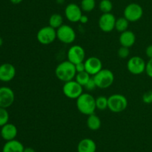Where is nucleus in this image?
Here are the masks:
<instances>
[{
  "label": "nucleus",
  "instance_id": "nucleus-27",
  "mask_svg": "<svg viewBox=\"0 0 152 152\" xmlns=\"http://www.w3.org/2000/svg\"><path fill=\"white\" fill-rule=\"evenodd\" d=\"M9 121V113L7 109L0 107V127L4 126Z\"/></svg>",
  "mask_w": 152,
  "mask_h": 152
},
{
  "label": "nucleus",
  "instance_id": "nucleus-15",
  "mask_svg": "<svg viewBox=\"0 0 152 152\" xmlns=\"http://www.w3.org/2000/svg\"><path fill=\"white\" fill-rule=\"evenodd\" d=\"M16 68L10 63H4L0 65V81L9 82L16 76Z\"/></svg>",
  "mask_w": 152,
  "mask_h": 152
},
{
  "label": "nucleus",
  "instance_id": "nucleus-11",
  "mask_svg": "<svg viewBox=\"0 0 152 152\" xmlns=\"http://www.w3.org/2000/svg\"><path fill=\"white\" fill-rule=\"evenodd\" d=\"M67 58L68 61L75 65L79 63L84 62L86 58V52L81 46L74 45L68 49Z\"/></svg>",
  "mask_w": 152,
  "mask_h": 152
},
{
  "label": "nucleus",
  "instance_id": "nucleus-30",
  "mask_svg": "<svg viewBox=\"0 0 152 152\" xmlns=\"http://www.w3.org/2000/svg\"><path fill=\"white\" fill-rule=\"evenodd\" d=\"M85 88H86L87 90L88 91H91L93 90V89H94L96 87V83H95V81L94 80V77H91L90 80H88V82L86 84V86H84Z\"/></svg>",
  "mask_w": 152,
  "mask_h": 152
},
{
  "label": "nucleus",
  "instance_id": "nucleus-9",
  "mask_svg": "<svg viewBox=\"0 0 152 152\" xmlns=\"http://www.w3.org/2000/svg\"><path fill=\"white\" fill-rule=\"evenodd\" d=\"M146 63L141 57H132L127 62V69L133 75H140L145 72Z\"/></svg>",
  "mask_w": 152,
  "mask_h": 152
},
{
  "label": "nucleus",
  "instance_id": "nucleus-19",
  "mask_svg": "<svg viewBox=\"0 0 152 152\" xmlns=\"http://www.w3.org/2000/svg\"><path fill=\"white\" fill-rule=\"evenodd\" d=\"M24 148L25 147L21 142L13 139L6 142L3 146L1 152H23Z\"/></svg>",
  "mask_w": 152,
  "mask_h": 152
},
{
  "label": "nucleus",
  "instance_id": "nucleus-2",
  "mask_svg": "<svg viewBox=\"0 0 152 152\" xmlns=\"http://www.w3.org/2000/svg\"><path fill=\"white\" fill-rule=\"evenodd\" d=\"M77 107L82 114L90 116L96 109L95 98L91 94L83 93L77 99Z\"/></svg>",
  "mask_w": 152,
  "mask_h": 152
},
{
  "label": "nucleus",
  "instance_id": "nucleus-35",
  "mask_svg": "<svg viewBox=\"0 0 152 152\" xmlns=\"http://www.w3.org/2000/svg\"><path fill=\"white\" fill-rule=\"evenodd\" d=\"M23 152H36V151L34 150L33 148L31 147H27L24 148Z\"/></svg>",
  "mask_w": 152,
  "mask_h": 152
},
{
  "label": "nucleus",
  "instance_id": "nucleus-33",
  "mask_svg": "<svg viewBox=\"0 0 152 152\" xmlns=\"http://www.w3.org/2000/svg\"><path fill=\"white\" fill-rule=\"evenodd\" d=\"M145 54H146V56L148 57L149 59L152 58V45H149L148 47L145 49Z\"/></svg>",
  "mask_w": 152,
  "mask_h": 152
},
{
  "label": "nucleus",
  "instance_id": "nucleus-10",
  "mask_svg": "<svg viewBox=\"0 0 152 152\" xmlns=\"http://www.w3.org/2000/svg\"><path fill=\"white\" fill-rule=\"evenodd\" d=\"M116 20L117 19L113 13H102L98 21L99 28L103 32H111L113 30L115 29Z\"/></svg>",
  "mask_w": 152,
  "mask_h": 152
},
{
  "label": "nucleus",
  "instance_id": "nucleus-12",
  "mask_svg": "<svg viewBox=\"0 0 152 152\" xmlns=\"http://www.w3.org/2000/svg\"><path fill=\"white\" fill-rule=\"evenodd\" d=\"M15 94L13 89L8 86L0 87V107L8 108L13 104Z\"/></svg>",
  "mask_w": 152,
  "mask_h": 152
},
{
  "label": "nucleus",
  "instance_id": "nucleus-22",
  "mask_svg": "<svg viewBox=\"0 0 152 152\" xmlns=\"http://www.w3.org/2000/svg\"><path fill=\"white\" fill-rule=\"evenodd\" d=\"M129 25V21L128 19H126L124 16L123 17H120L118 19H117V20H116L115 29L120 33L124 32V31L128 30Z\"/></svg>",
  "mask_w": 152,
  "mask_h": 152
},
{
  "label": "nucleus",
  "instance_id": "nucleus-21",
  "mask_svg": "<svg viewBox=\"0 0 152 152\" xmlns=\"http://www.w3.org/2000/svg\"><path fill=\"white\" fill-rule=\"evenodd\" d=\"M63 25V17L59 13H53L49 18V26L54 29H58Z\"/></svg>",
  "mask_w": 152,
  "mask_h": 152
},
{
  "label": "nucleus",
  "instance_id": "nucleus-34",
  "mask_svg": "<svg viewBox=\"0 0 152 152\" xmlns=\"http://www.w3.org/2000/svg\"><path fill=\"white\" fill-rule=\"evenodd\" d=\"M80 22H81L82 24H86L88 22V17L86 15H83L81 16L80 19Z\"/></svg>",
  "mask_w": 152,
  "mask_h": 152
},
{
  "label": "nucleus",
  "instance_id": "nucleus-36",
  "mask_svg": "<svg viewBox=\"0 0 152 152\" xmlns=\"http://www.w3.org/2000/svg\"><path fill=\"white\" fill-rule=\"evenodd\" d=\"M10 1H11V3H13V4H19V3L22 2L23 0H10Z\"/></svg>",
  "mask_w": 152,
  "mask_h": 152
},
{
  "label": "nucleus",
  "instance_id": "nucleus-1",
  "mask_svg": "<svg viewBox=\"0 0 152 152\" xmlns=\"http://www.w3.org/2000/svg\"><path fill=\"white\" fill-rule=\"evenodd\" d=\"M55 75L59 80L65 83L74 80L77 75L75 65L69 61H63L56 66Z\"/></svg>",
  "mask_w": 152,
  "mask_h": 152
},
{
  "label": "nucleus",
  "instance_id": "nucleus-3",
  "mask_svg": "<svg viewBox=\"0 0 152 152\" xmlns=\"http://www.w3.org/2000/svg\"><path fill=\"white\" fill-rule=\"evenodd\" d=\"M127 107V98L122 94H113L108 98V108L112 113H121L124 111Z\"/></svg>",
  "mask_w": 152,
  "mask_h": 152
},
{
  "label": "nucleus",
  "instance_id": "nucleus-38",
  "mask_svg": "<svg viewBox=\"0 0 152 152\" xmlns=\"http://www.w3.org/2000/svg\"><path fill=\"white\" fill-rule=\"evenodd\" d=\"M56 1H57L59 4H62V3H63V1H64V0H56Z\"/></svg>",
  "mask_w": 152,
  "mask_h": 152
},
{
  "label": "nucleus",
  "instance_id": "nucleus-31",
  "mask_svg": "<svg viewBox=\"0 0 152 152\" xmlns=\"http://www.w3.org/2000/svg\"><path fill=\"white\" fill-rule=\"evenodd\" d=\"M145 72L148 75V77L152 78V58L148 60L146 63V67H145Z\"/></svg>",
  "mask_w": 152,
  "mask_h": 152
},
{
  "label": "nucleus",
  "instance_id": "nucleus-23",
  "mask_svg": "<svg viewBox=\"0 0 152 152\" xmlns=\"http://www.w3.org/2000/svg\"><path fill=\"white\" fill-rule=\"evenodd\" d=\"M91 75L87 72L86 71L81 72L77 73L75 76V80L78 83H80L81 86H85L86 83L88 82V80H90Z\"/></svg>",
  "mask_w": 152,
  "mask_h": 152
},
{
  "label": "nucleus",
  "instance_id": "nucleus-29",
  "mask_svg": "<svg viewBox=\"0 0 152 152\" xmlns=\"http://www.w3.org/2000/svg\"><path fill=\"white\" fill-rule=\"evenodd\" d=\"M142 100L145 104H151L152 103V90H148L142 95Z\"/></svg>",
  "mask_w": 152,
  "mask_h": 152
},
{
  "label": "nucleus",
  "instance_id": "nucleus-8",
  "mask_svg": "<svg viewBox=\"0 0 152 152\" xmlns=\"http://www.w3.org/2000/svg\"><path fill=\"white\" fill-rule=\"evenodd\" d=\"M56 38V30L50 26H45L40 28L37 34V39L42 45H49Z\"/></svg>",
  "mask_w": 152,
  "mask_h": 152
},
{
  "label": "nucleus",
  "instance_id": "nucleus-25",
  "mask_svg": "<svg viewBox=\"0 0 152 152\" xmlns=\"http://www.w3.org/2000/svg\"><path fill=\"white\" fill-rule=\"evenodd\" d=\"M99 8L102 13H111L113 9V4L111 0H101L99 4Z\"/></svg>",
  "mask_w": 152,
  "mask_h": 152
},
{
  "label": "nucleus",
  "instance_id": "nucleus-6",
  "mask_svg": "<svg viewBox=\"0 0 152 152\" xmlns=\"http://www.w3.org/2000/svg\"><path fill=\"white\" fill-rule=\"evenodd\" d=\"M83 86L76 80H70L65 82L62 86L63 94L68 98L71 99H77L83 93Z\"/></svg>",
  "mask_w": 152,
  "mask_h": 152
},
{
  "label": "nucleus",
  "instance_id": "nucleus-28",
  "mask_svg": "<svg viewBox=\"0 0 152 152\" xmlns=\"http://www.w3.org/2000/svg\"><path fill=\"white\" fill-rule=\"evenodd\" d=\"M117 55L122 59H126L130 55V51H129V48L124 47V46H121L120 49L117 51Z\"/></svg>",
  "mask_w": 152,
  "mask_h": 152
},
{
  "label": "nucleus",
  "instance_id": "nucleus-24",
  "mask_svg": "<svg viewBox=\"0 0 152 152\" xmlns=\"http://www.w3.org/2000/svg\"><path fill=\"white\" fill-rule=\"evenodd\" d=\"M96 7L95 0H82L80 3V7L84 12H91Z\"/></svg>",
  "mask_w": 152,
  "mask_h": 152
},
{
  "label": "nucleus",
  "instance_id": "nucleus-18",
  "mask_svg": "<svg viewBox=\"0 0 152 152\" xmlns=\"http://www.w3.org/2000/svg\"><path fill=\"white\" fill-rule=\"evenodd\" d=\"M96 142L92 139L85 138L79 142L77 145L78 152H96Z\"/></svg>",
  "mask_w": 152,
  "mask_h": 152
},
{
  "label": "nucleus",
  "instance_id": "nucleus-26",
  "mask_svg": "<svg viewBox=\"0 0 152 152\" xmlns=\"http://www.w3.org/2000/svg\"><path fill=\"white\" fill-rule=\"evenodd\" d=\"M96 109L99 110H104L108 108V98L105 96H98L95 98Z\"/></svg>",
  "mask_w": 152,
  "mask_h": 152
},
{
  "label": "nucleus",
  "instance_id": "nucleus-17",
  "mask_svg": "<svg viewBox=\"0 0 152 152\" xmlns=\"http://www.w3.org/2000/svg\"><path fill=\"white\" fill-rule=\"evenodd\" d=\"M119 40H120L121 46L131 48L134 45L135 42H136V36L133 31L127 30L120 34Z\"/></svg>",
  "mask_w": 152,
  "mask_h": 152
},
{
  "label": "nucleus",
  "instance_id": "nucleus-16",
  "mask_svg": "<svg viewBox=\"0 0 152 152\" xmlns=\"http://www.w3.org/2000/svg\"><path fill=\"white\" fill-rule=\"evenodd\" d=\"M18 134V130L16 125L11 123H7L4 126L1 127V138L6 142L10 141V140L16 139V137Z\"/></svg>",
  "mask_w": 152,
  "mask_h": 152
},
{
  "label": "nucleus",
  "instance_id": "nucleus-7",
  "mask_svg": "<svg viewBox=\"0 0 152 152\" xmlns=\"http://www.w3.org/2000/svg\"><path fill=\"white\" fill-rule=\"evenodd\" d=\"M56 38L65 44H71L75 40L76 32L72 27L63 24L56 29Z\"/></svg>",
  "mask_w": 152,
  "mask_h": 152
},
{
  "label": "nucleus",
  "instance_id": "nucleus-14",
  "mask_svg": "<svg viewBox=\"0 0 152 152\" xmlns=\"http://www.w3.org/2000/svg\"><path fill=\"white\" fill-rule=\"evenodd\" d=\"M86 71L91 76H94L102 69V63L100 59L96 57H90L84 61Z\"/></svg>",
  "mask_w": 152,
  "mask_h": 152
},
{
  "label": "nucleus",
  "instance_id": "nucleus-32",
  "mask_svg": "<svg viewBox=\"0 0 152 152\" xmlns=\"http://www.w3.org/2000/svg\"><path fill=\"white\" fill-rule=\"evenodd\" d=\"M75 69H76V71H77V73L86 71L85 63L82 62V63H79L77 64H75Z\"/></svg>",
  "mask_w": 152,
  "mask_h": 152
},
{
  "label": "nucleus",
  "instance_id": "nucleus-20",
  "mask_svg": "<svg viewBox=\"0 0 152 152\" xmlns=\"http://www.w3.org/2000/svg\"><path fill=\"white\" fill-rule=\"evenodd\" d=\"M86 123H87V126L89 129L95 131L100 128L102 122H101V120L99 116L93 113V114L88 116Z\"/></svg>",
  "mask_w": 152,
  "mask_h": 152
},
{
  "label": "nucleus",
  "instance_id": "nucleus-37",
  "mask_svg": "<svg viewBox=\"0 0 152 152\" xmlns=\"http://www.w3.org/2000/svg\"><path fill=\"white\" fill-rule=\"evenodd\" d=\"M2 44H3V39L0 37V47L2 46Z\"/></svg>",
  "mask_w": 152,
  "mask_h": 152
},
{
  "label": "nucleus",
  "instance_id": "nucleus-5",
  "mask_svg": "<svg viewBox=\"0 0 152 152\" xmlns=\"http://www.w3.org/2000/svg\"><path fill=\"white\" fill-rule=\"evenodd\" d=\"M123 15L129 22H137L142 17L143 9L142 6L137 3H131L125 7Z\"/></svg>",
  "mask_w": 152,
  "mask_h": 152
},
{
  "label": "nucleus",
  "instance_id": "nucleus-13",
  "mask_svg": "<svg viewBox=\"0 0 152 152\" xmlns=\"http://www.w3.org/2000/svg\"><path fill=\"white\" fill-rule=\"evenodd\" d=\"M65 15L69 22H80V18L83 16V10L78 4L75 3H70L65 7Z\"/></svg>",
  "mask_w": 152,
  "mask_h": 152
},
{
  "label": "nucleus",
  "instance_id": "nucleus-4",
  "mask_svg": "<svg viewBox=\"0 0 152 152\" xmlns=\"http://www.w3.org/2000/svg\"><path fill=\"white\" fill-rule=\"evenodd\" d=\"M96 87L99 89H107L113 84L114 75L108 69H102L97 74L93 76Z\"/></svg>",
  "mask_w": 152,
  "mask_h": 152
}]
</instances>
